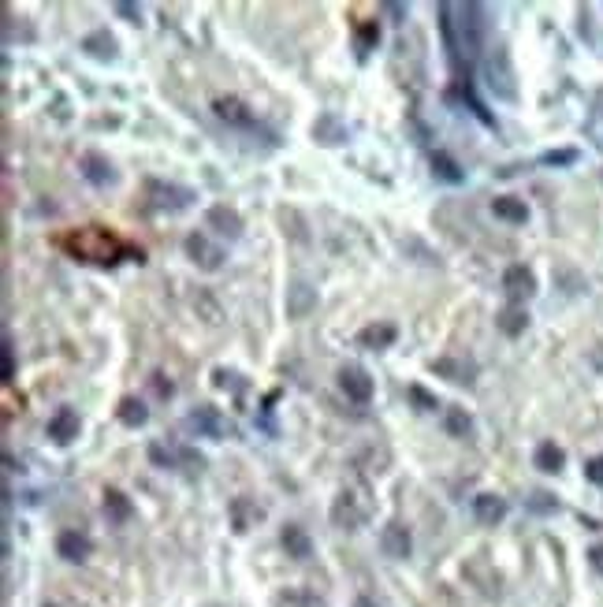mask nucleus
Masks as SVG:
<instances>
[{
	"mask_svg": "<svg viewBox=\"0 0 603 607\" xmlns=\"http://www.w3.org/2000/svg\"><path fill=\"white\" fill-rule=\"evenodd\" d=\"M440 30H444V45H447V60L451 71L459 82H469L473 60L485 45V8L481 4H440Z\"/></svg>",
	"mask_w": 603,
	"mask_h": 607,
	"instance_id": "obj_1",
	"label": "nucleus"
},
{
	"mask_svg": "<svg viewBox=\"0 0 603 607\" xmlns=\"http://www.w3.org/2000/svg\"><path fill=\"white\" fill-rule=\"evenodd\" d=\"M64 242L71 254L78 258V261H94V265H116L119 258H134V261H145V254L138 246H131V242H123V239H116L109 227H101V224H90V227H78V232H71V235H64L60 239Z\"/></svg>",
	"mask_w": 603,
	"mask_h": 607,
	"instance_id": "obj_2",
	"label": "nucleus"
},
{
	"mask_svg": "<svg viewBox=\"0 0 603 607\" xmlns=\"http://www.w3.org/2000/svg\"><path fill=\"white\" fill-rule=\"evenodd\" d=\"M485 78H488V90L503 101H514L517 97V82H514V71H510V53L507 45H495L488 56H485Z\"/></svg>",
	"mask_w": 603,
	"mask_h": 607,
	"instance_id": "obj_3",
	"label": "nucleus"
},
{
	"mask_svg": "<svg viewBox=\"0 0 603 607\" xmlns=\"http://www.w3.org/2000/svg\"><path fill=\"white\" fill-rule=\"evenodd\" d=\"M191 432H198V436H209V439H227V436H239V429H235V422H227V417L216 410V406H198V410H191L186 414V422H183Z\"/></svg>",
	"mask_w": 603,
	"mask_h": 607,
	"instance_id": "obj_4",
	"label": "nucleus"
},
{
	"mask_svg": "<svg viewBox=\"0 0 603 607\" xmlns=\"http://www.w3.org/2000/svg\"><path fill=\"white\" fill-rule=\"evenodd\" d=\"M145 194L153 198V209H168V213H183V209H191L194 198H198L191 186L160 183V179H150V183H145Z\"/></svg>",
	"mask_w": 603,
	"mask_h": 607,
	"instance_id": "obj_5",
	"label": "nucleus"
},
{
	"mask_svg": "<svg viewBox=\"0 0 603 607\" xmlns=\"http://www.w3.org/2000/svg\"><path fill=\"white\" fill-rule=\"evenodd\" d=\"M365 518H369V499L362 496V488H346L336 499V507H331V521L339 529H358Z\"/></svg>",
	"mask_w": 603,
	"mask_h": 607,
	"instance_id": "obj_6",
	"label": "nucleus"
},
{
	"mask_svg": "<svg viewBox=\"0 0 603 607\" xmlns=\"http://www.w3.org/2000/svg\"><path fill=\"white\" fill-rule=\"evenodd\" d=\"M186 258H191L201 272H216V268H224V250L216 246V242H209V239H205L201 232H194V235H186Z\"/></svg>",
	"mask_w": 603,
	"mask_h": 607,
	"instance_id": "obj_7",
	"label": "nucleus"
},
{
	"mask_svg": "<svg viewBox=\"0 0 603 607\" xmlns=\"http://www.w3.org/2000/svg\"><path fill=\"white\" fill-rule=\"evenodd\" d=\"M213 112L224 119V123H232V127H242V131H261V123L254 119V116H249V109H246V104L239 101V97H216L213 101ZM265 138H273V135H268V131H261ZM276 142V138H273Z\"/></svg>",
	"mask_w": 603,
	"mask_h": 607,
	"instance_id": "obj_8",
	"label": "nucleus"
},
{
	"mask_svg": "<svg viewBox=\"0 0 603 607\" xmlns=\"http://www.w3.org/2000/svg\"><path fill=\"white\" fill-rule=\"evenodd\" d=\"M503 291H507V299H510V306H522L526 299H533V291H536V276L526 268V265H510L507 272H503Z\"/></svg>",
	"mask_w": 603,
	"mask_h": 607,
	"instance_id": "obj_9",
	"label": "nucleus"
},
{
	"mask_svg": "<svg viewBox=\"0 0 603 607\" xmlns=\"http://www.w3.org/2000/svg\"><path fill=\"white\" fill-rule=\"evenodd\" d=\"M339 388H343L346 399H354V403H369L372 399V376L362 365H343L339 369Z\"/></svg>",
	"mask_w": 603,
	"mask_h": 607,
	"instance_id": "obj_10",
	"label": "nucleus"
},
{
	"mask_svg": "<svg viewBox=\"0 0 603 607\" xmlns=\"http://www.w3.org/2000/svg\"><path fill=\"white\" fill-rule=\"evenodd\" d=\"M428 168H432V179H436V183H447V186H462V183H466L462 164L454 160L451 153H440V150H436V153L428 157Z\"/></svg>",
	"mask_w": 603,
	"mask_h": 607,
	"instance_id": "obj_11",
	"label": "nucleus"
},
{
	"mask_svg": "<svg viewBox=\"0 0 603 607\" xmlns=\"http://www.w3.org/2000/svg\"><path fill=\"white\" fill-rule=\"evenodd\" d=\"M49 436H53V444H71V439L78 436V414L71 410V406H60L53 417H49V429H45Z\"/></svg>",
	"mask_w": 603,
	"mask_h": 607,
	"instance_id": "obj_12",
	"label": "nucleus"
},
{
	"mask_svg": "<svg viewBox=\"0 0 603 607\" xmlns=\"http://www.w3.org/2000/svg\"><path fill=\"white\" fill-rule=\"evenodd\" d=\"M473 514L481 526H499L507 518V499L503 496H492V492H481L473 499Z\"/></svg>",
	"mask_w": 603,
	"mask_h": 607,
	"instance_id": "obj_13",
	"label": "nucleus"
},
{
	"mask_svg": "<svg viewBox=\"0 0 603 607\" xmlns=\"http://www.w3.org/2000/svg\"><path fill=\"white\" fill-rule=\"evenodd\" d=\"M78 172L86 176L94 186H112L116 183V172H112V164H109V157H101V153H86L78 160Z\"/></svg>",
	"mask_w": 603,
	"mask_h": 607,
	"instance_id": "obj_14",
	"label": "nucleus"
},
{
	"mask_svg": "<svg viewBox=\"0 0 603 607\" xmlns=\"http://www.w3.org/2000/svg\"><path fill=\"white\" fill-rule=\"evenodd\" d=\"M380 548H384V555H391V559H406V555H410V548H413L410 529H406V526H399V521H391V526H384Z\"/></svg>",
	"mask_w": 603,
	"mask_h": 607,
	"instance_id": "obj_15",
	"label": "nucleus"
},
{
	"mask_svg": "<svg viewBox=\"0 0 603 607\" xmlns=\"http://www.w3.org/2000/svg\"><path fill=\"white\" fill-rule=\"evenodd\" d=\"M205 220H209V227H216V232L227 235V239L242 235V217L235 213V209H227V205H213L209 213H205Z\"/></svg>",
	"mask_w": 603,
	"mask_h": 607,
	"instance_id": "obj_16",
	"label": "nucleus"
},
{
	"mask_svg": "<svg viewBox=\"0 0 603 607\" xmlns=\"http://www.w3.org/2000/svg\"><path fill=\"white\" fill-rule=\"evenodd\" d=\"M90 548H94V544H90V537H86V533H78V529L60 533V540H56V552L64 555L68 562H82V559L90 555Z\"/></svg>",
	"mask_w": 603,
	"mask_h": 607,
	"instance_id": "obj_17",
	"label": "nucleus"
},
{
	"mask_svg": "<svg viewBox=\"0 0 603 607\" xmlns=\"http://www.w3.org/2000/svg\"><path fill=\"white\" fill-rule=\"evenodd\" d=\"M395 324H387V321H380V324H365L362 332H358V343L365 347V350H384V347H391L395 343Z\"/></svg>",
	"mask_w": 603,
	"mask_h": 607,
	"instance_id": "obj_18",
	"label": "nucleus"
},
{
	"mask_svg": "<svg viewBox=\"0 0 603 607\" xmlns=\"http://www.w3.org/2000/svg\"><path fill=\"white\" fill-rule=\"evenodd\" d=\"M105 514H109L112 526H127V521L134 518V507L119 488H105Z\"/></svg>",
	"mask_w": 603,
	"mask_h": 607,
	"instance_id": "obj_19",
	"label": "nucleus"
},
{
	"mask_svg": "<svg viewBox=\"0 0 603 607\" xmlns=\"http://www.w3.org/2000/svg\"><path fill=\"white\" fill-rule=\"evenodd\" d=\"M280 540H283V548H287L290 559H309V555H314V544H309L302 526H283Z\"/></svg>",
	"mask_w": 603,
	"mask_h": 607,
	"instance_id": "obj_20",
	"label": "nucleus"
},
{
	"mask_svg": "<svg viewBox=\"0 0 603 607\" xmlns=\"http://www.w3.org/2000/svg\"><path fill=\"white\" fill-rule=\"evenodd\" d=\"M317 306V291L314 287H306V283H295L287 291V313L290 317H306L309 309Z\"/></svg>",
	"mask_w": 603,
	"mask_h": 607,
	"instance_id": "obj_21",
	"label": "nucleus"
},
{
	"mask_svg": "<svg viewBox=\"0 0 603 607\" xmlns=\"http://www.w3.org/2000/svg\"><path fill=\"white\" fill-rule=\"evenodd\" d=\"M495 324H499V332H503V336L514 340V336H522V332H526L529 313H526V306H507V309L495 317Z\"/></svg>",
	"mask_w": 603,
	"mask_h": 607,
	"instance_id": "obj_22",
	"label": "nucleus"
},
{
	"mask_svg": "<svg viewBox=\"0 0 603 607\" xmlns=\"http://www.w3.org/2000/svg\"><path fill=\"white\" fill-rule=\"evenodd\" d=\"M257 518H261V507H257L249 496H235V499H232V521H235V529H239V533H246Z\"/></svg>",
	"mask_w": 603,
	"mask_h": 607,
	"instance_id": "obj_23",
	"label": "nucleus"
},
{
	"mask_svg": "<svg viewBox=\"0 0 603 607\" xmlns=\"http://www.w3.org/2000/svg\"><path fill=\"white\" fill-rule=\"evenodd\" d=\"M492 213H495L499 220H507V224H526V220H529L526 201H517V198H495V201H492Z\"/></svg>",
	"mask_w": 603,
	"mask_h": 607,
	"instance_id": "obj_24",
	"label": "nucleus"
},
{
	"mask_svg": "<svg viewBox=\"0 0 603 607\" xmlns=\"http://www.w3.org/2000/svg\"><path fill=\"white\" fill-rule=\"evenodd\" d=\"M533 463L544 470V473H558V470H563V463H566V455H563V447H558V444L544 439V444L536 447V458H533Z\"/></svg>",
	"mask_w": 603,
	"mask_h": 607,
	"instance_id": "obj_25",
	"label": "nucleus"
},
{
	"mask_svg": "<svg viewBox=\"0 0 603 607\" xmlns=\"http://www.w3.org/2000/svg\"><path fill=\"white\" fill-rule=\"evenodd\" d=\"M432 373L447 376V381H454V384H473V365H462L459 358H440V362H432Z\"/></svg>",
	"mask_w": 603,
	"mask_h": 607,
	"instance_id": "obj_26",
	"label": "nucleus"
},
{
	"mask_svg": "<svg viewBox=\"0 0 603 607\" xmlns=\"http://www.w3.org/2000/svg\"><path fill=\"white\" fill-rule=\"evenodd\" d=\"M444 429H447V436L469 439V436H473V417H469L462 406H451V410H447V417H444Z\"/></svg>",
	"mask_w": 603,
	"mask_h": 607,
	"instance_id": "obj_27",
	"label": "nucleus"
},
{
	"mask_svg": "<svg viewBox=\"0 0 603 607\" xmlns=\"http://www.w3.org/2000/svg\"><path fill=\"white\" fill-rule=\"evenodd\" d=\"M116 417H119V422L127 425V429H142L145 422H150V410H145L138 399H123V403L116 406Z\"/></svg>",
	"mask_w": 603,
	"mask_h": 607,
	"instance_id": "obj_28",
	"label": "nucleus"
},
{
	"mask_svg": "<svg viewBox=\"0 0 603 607\" xmlns=\"http://www.w3.org/2000/svg\"><path fill=\"white\" fill-rule=\"evenodd\" d=\"M82 49H86L94 60H116V41L105 34V30H97V34H90L86 41H82Z\"/></svg>",
	"mask_w": 603,
	"mask_h": 607,
	"instance_id": "obj_29",
	"label": "nucleus"
},
{
	"mask_svg": "<svg viewBox=\"0 0 603 607\" xmlns=\"http://www.w3.org/2000/svg\"><path fill=\"white\" fill-rule=\"evenodd\" d=\"M314 138H321V142H328V145H336V142L346 138V127H343L336 116H321V119L314 123Z\"/></svg>",
	"mask_w": 603,
	"mask_h": 607,
	"instance_id": "obj_30",
	"label": "nucleus"
},
{
	"mask_svg": "<svg viewBox=\"0 0 603 607\" xmlns=\"http://www.w3.org/2000/svg\"><path fill=\"white\" fill-rule=\"evenodd\" d=\"M377 41H380V30H377V23H362L358 27V34H354V45H358V56L365 60L372 49H377Z\"/></svg>",
	"mask_w": 603,
	"mask_h": 607,
	"instance_id": "obj_31",
	"label": "nucleus"
},
{
	"mask_svg": "<svg viewBox=\"0 0 603 607\" xmlns=\"http://www.w3.org/2000/svg\"><path fill=\"white\" fill-rule=\"evenodd\" d=\"M150 463L160 470H175V451H168L164 444H150Z\"/></svg>",
	"mask_w": 603,
	"mask_h": 607,
	"instance_id": "obj_32",
	"label": "nucleus"
},
{
	"mask_svg": "<svg viewBox=\"0 0 603 607\" xmlns=\"http://www.w3.org/2000/svg\"><path fill=\"white\" fill-rule=\"evenodd\" d=\"M410 403L418 406V410H436V406H440V399H436V395H428L421 384H410Z\"/></svg>",
	"mask_w": 603,
	"mask_h": 607,
	"instance_id": "obj_33",
	"label": "nucleus"
},
{
	"mask_svg": "<svg viewBox=\"0 0 603 607\" xmlns=\"http://www.w3.org/2000/svg\"><path fill=\"white\" fill-rule=\"evenodd\" d=\"M213 388H232V391H242V381H239V373H232V369H216L213 373Z\"/></svg>",
	"mask_w": 603,
	"mask_h": 607,
	"instance_id": "obj_34",
	"label": "nucleus"
},
{
	"mask_svg": "<svg viewBox=\"0 0 603 607\" xmlns=\"http://www.w3.org/2000/svg\"><path fill=\"white\" fill-rule=\"evenodd\" d=\"M150 384H153V391L160 395V399H172V395H175V384H172L164 373H153V376H150Z\"/></svg>",
	"mask_w": 603,
	"mask_h": 607,
	"instance_id": "obj_35",
	"label": "nucleus"
},
{
	"mask_svg": "<svg viewBox=\"0 0 603 607\" xmlns=\"http://www.w3.org/2000/svg\"><path fill=\"white\" fill-rule=\"evenodd\" d=\"M589 131H592V138L603 145V94H599V101H596V109H592V119H589Z\"/></svg>",
	"mask_w": 603,
	"mask_h": 607,
	"instance_id": "obj_36",
	"label": "nucleus"
},
{
	"mask_svg": "<svg viewBox=\"0 0 603 607\" xmlns=\"http://www.w3.org/2000/svg\"><path fill=\"white\" fill-rule=\"evenodd\" d=\"M577 160V150H551L540 157V164H574Z\"/></svg>",
	"mask_w": 603,
	"mask_h": 607,
	"instance_id": "obj_37",
	"label": "nucleus"
},
{
	"mask_svg": "<svg viewBox=\"0 0 603 607\" xmlns=\"http://www.w3.org/2000/svg\"><path fill=\"white\" fill-rule=\"evenodd\" d=\"M0 354H4V381H12L15 376V350H12V340L4 336V347H0Z\"/></svg>",
	"mask_w": 603,
	"mask_h": 607,
	"instance_id": "obj_38",
	"label": "nucleus"
},
{
	"mask_svg": "<svg viewBox=\"0 0 603 607\" xmlns=\"http://www.w3.org/2000/svg\"><path fill=\"white\" fill-rule=\"evenodd\" d=\"M585 477L592 480V485H603V455L589 458V463H585Z\"/></svg>",
	"mask_w": 603,
	"mask_h": 607,
	"instance_id": "obj_39",
	"label": "nucleus"
},
{
	"mask_svg": "<svg viewBox=\"0 0 603 607\" xmlns=\"http://www.w3.org/2000/svg\"><path fill=\"white\" fill-rule=\"evenodd\" d=\"M529 507H533V511H555V499H551L548 492H533V496H529Z\"/></svg>",
	"mask_w": 603,
	"mask_h": 607,
	"instance_id": "obj_40",
	"label": "nucleus"
},
{
	"mask_svg": "<svg viewBox=\"0 0 603 607\" xmlns=\"http://www.w3.org/2000/svg\"><path fill=\"white\" fill-rule=\"evenodd\" d=\"M116 15H123V19H127V23H138V8L134 4H127V0H119V4H116Z\"/></svg>",
	"mask_w": 603,
	"mask_h": 607,
	"instance_id": "obj_41",
	"label": "nucleus"
},
{
	"mask_svg": "<svg viewBox=\"0 0 603 607\" xmlns=\"http://www.w3.org/2000/svg\"><path fill=\"white\" fill-rule=\"evenodd\" d=\"M589 562H592V570H596V574H603V544H596V548L589 552Z\"/></svg>",
	"mask_w": 603,
	"mask_h": 607,
	"instance_id": "obj_42",
	"label": "nucleus"
},
{
	"mask_svg": "<svg viewBox=\"0 0 603 607\" xmlns=\"http://www.w3.org/2000/svg\"><path fill=\"white\" fill-rule=\"evenodd\" d=\"M384 12L395 19V23H403V15H406V4H384Z\"/></svg>",
	"mask_w": 603,
	"mask_h": 607,
	"instance_id": "obj_43",
	"label": "nucleus"
},
{
	"mask_svg": "<svg viewBox=\"0 0 603 607\" xmlns=\"http://www.w3.org/2000/svg\"><path fill=\"white\" fill-rule=\"evenodd\" d=\"M592 365H596V369H603V343H599V347H592Z\"/></svg>",
	"mask_w": 603,
	"mask_h": 607,
	"instance_id": "obj_44",
	"label": "nucleus"
},
{
	"mask_svg": "<svg viewBox=\"0 0 603 607\" xmlns=\"http://www.w3.org/2000/svg\"><path fill=\"white\" fill-rule=\"evenodd\" d=\"M354 607H377V603H372V600H365V596H362V600H358Z\"/></svg>",
	"mask_w": 603,
	"mask_h": 607,
	"instance_id": "obj_45",
	"label": "nucleus"
}]
</instances>
